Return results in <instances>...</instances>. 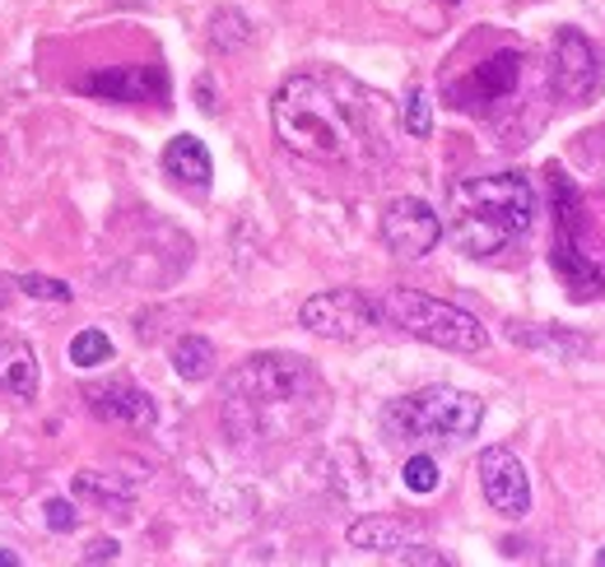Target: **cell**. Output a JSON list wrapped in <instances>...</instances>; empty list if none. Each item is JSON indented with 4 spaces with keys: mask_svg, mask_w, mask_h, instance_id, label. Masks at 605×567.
<instances>
[{
    "mask_svg": "<svg viewBox=\"0 0 605 567\" xmlns=\"http://www.w3.org/2000/svg\"><path fill=\"white\" fill-rule=\"evenodd\" d=\"M400 544H410V531L392 516H364L350 526V549L358 554H377V558H392Z\"/></svg>",
    "mask_w": 605,
    "mask_h": 567,
    "instance_id": "2e32d148",
    "label": "cell"
},
{
    "mask_svg": "<svg viewBox=\"0 0 605 567\" xmlns=\"http://www.w3.org/2000/svg\"><path fill=\"white\" fill-rule=\"evenodd\" d=\"M84 94H103L112 103H159L168 94V80L159 65H117V71H103V75H88Z\"/></svg>",
    "mask_w": 605,
    "mask_h": 567,
    "instance_id": "4fadbf2b",
    "label": "cell"
},
{
    "mask_svg": "<svg viewBox=\"0 0 605 567\" xmlns=\"http://www.w3.org/2000/svg\"><path fill=\"white\" fill-rule=\"evenodd\" d=\"M75 493H84V497H98V503H103V507H112V512H126V507H131V489L107 484V474H94V470L75 474Z\"/></svg>",
    "mask_w": 605,
    "mask_h": 567,
    "instance_id": "d6986e66",
    "label": "cell"
},
{
    "mask_svg": "<svg viewBox=\"0 0 605 567\" xmlns=\"http://www.w3.org/2000/svg\"><path fill=\"white\" fill-rule=\"evenodd\" d=\"M383 316L406 335L424 339L434 349H447V354H480L489 345V330L470 312L442 303V298H429V293H415V288H387Z\"/></svg>",
    "mask_w": 605,
    "mask_h": 567,
    "instance_id": "5b68a950",
    "label": "cell"
},
{
    "mask_svg": "<svg viewBox=\"0 0 605 567\" xmlns=\"http://www.w3.org/2000/svg\"><path fill=\"white\" fill-rule=\"evenodd\" d=\"M19 288H24L29 298H38V303H71V298H75L71 284H61V280H42V275H24V280H19Z\"/></svg>",
    "mask_w": 605,
    "mask_h": 567,
    "instance_id": "cb8c5ba5",
    "label": "cell"
},
{
    "mask_svg": "<svg viewBox=\"0 0 605 567\" xmlns=\"http://www.w3.org/2000/svg\"><path fill=\"white\" fill-rule=\"evenodd\" d=\"M42 512H48V516H42V521H48V531H75L80 526V512L71 507V503H65V497H48V503H42Z\"/></svg>",
    "mask_w": 605,
    "mask_h": 567,
    "instance_id": "d4e9b609",
    "label": "cell"
},
{
    "mask_svg": "<svg viewBox=\"0 0 605 567\" xmlns=\"http://www.w3.org/2000/svg\"><path fill=\"white\" fill-rule=\"evenodd\" d=\"M173 368L182 381H206L215 372V345L206 335H187L173 345Z\"/></svg>",
    "mask_w": 605,
    "mask_h": 567,
    "instance_id": "e0dca14e",
    "label": "cell"
},
{
    "mask_svg": "<svg viewBox=\"0 0 605 567\" xmlns=\"http://www.w3.org/2000/svg\"><path fill=\"white\" fill-rule=\"evenodd\" d=\"M535 223V191L522 172L461 177L447 191V229L466 256L489 261L522 242Z\"/></svg>",
    "mask_w": 605,
    "mask_h": 567,
    "instance_id": "7a4b0ae2",
    "label": "cell"
},
{
    "mask_svg": "<svg viewBox=\"0 0 605 567\" xmlns=\"http://www.w3.org/2000/svg\"><path fill=\"white\" fill-rule=\"evenodd\" d=\"M0 567H19V554H10V549H0Z\"/></svg>",
    "mask_w": 605,
    "mask_h": 567,
    "instance_id": "83f0119b",
    "label": "cell"
},
{
    "mask_svg": "<svg viewBox=\"0 0 605 567\" xmlns=\"http://www.w3.org/2000/svg\"><path fill=\"white\" fill-rule=\"evenodd\" d=\"M480 489H484V503L508 521H522L531 512V480L508 447L480 451Z\"/></svg>",
    "mask_w": 605,
    "mask_h": 567,
    "instance_id": "30bf717a",
    "label": "cell"
},
{
    "mask_svg": "<svg viewBox=\"0 0 605 567\" xmlns=\"http://www.w3.org/2000/svg\"><path fill=\"white\" fill-rule=\"evenodd\" d=\"M400 480H406L410 493H434L442 484V474H438V461L434 456H410L406 470H400Z\"/></svg>",
    "mask_w": 605,
    "mask_h": 567,
    "instance_id": "603a6c76",
    "label": "cell"
},
{
    "mask_svg": "<svg viewBox=\"0 0 605 567\" xmlns=\"http://www.w3.org/2000/svg\"><path fill=\"white\" fill-rule=\"evenodd\" d=\"M447 6H457V0H447Z\"/></svg>",
    "mask_w": 605,
    "mask_h": 567,
    "instance_id": "f546056e",
    "label": "cell"
},
{
    "mask_svg": "<svg viewBox=\"0 0 605 567\" xmlns=\"http://www.w3.org/2000/svg\"><path fill=\"white\" fill-rule=\"evenodd\" d=\"M596 563H601V567H605V549H601V554H596Z\"/></svg>",
    "mask_w": 605,
    "mask_h": 567,
    "instance_id": "f1b7e54d",
    "label": "cell"
},
{
    "mask_svg": "<svg viewBox=\"0 0 605 567\" xmlns=\"http://www.w3.org/2000/svg\"><path fill=\"white\" fill-rule=\"evenodd\" d=\"M512 335V345H526V349H545V354H554V358H582L592 345L582 335H550V330H522V326H512L508 330Z\"/></svg>",
    "mask_w": 605,
    "mask_h": 567,
    "instance_id": "ac0fdd59",
    "label": "cell"
},
{
    "mask_svg": "<svg viewBox=\"0 0 605 567\" xmlns=\"http://www.w3.org/2000/svg\"><path fill=\"white\" fill-rule=\"evenodd\" d=\"M299 322L322 339H364L377 330V307L358 288H326L299 307Z\"/></svg>",
    "mask_w": 605,
    "mask_h": 567,
    "instance_id": "52a82bcc",
    "label": "cell"
},
{
    "mask_svg": "<svg viewBox=\"0 0 605 567\" xmlns=\"http://www.w3.org/2000/svg\"><path fill=\"white\" fill-rule=\"evenodd\" d=\"M112 558H117V539H94L84 549V563H112Z\"/></svg>",
    "mask_w": 605,
    "mask_h": 567,
    "instance_id": "4316f807",
    "label": "cell"
},
{
    "mask_svg": "<svg viewBox=\"0 0 605 567\" xmlns=\"http://www.w3.org/2000/svg\"><path fill=\"white\" fill-rule=\"evenodd\" d=\"M312 396H317V372L299 354H261L229 381V405H242L252 414V428L271 410H289Z\"/></svg>",
    "mask_w": 605,
    "mask_h": 567,
    "instance_id": "8992f818",
    "label": "cell"
},
{
    "mask_svg": "<svg viewBox=\"0 0 605 567\" xmlns=\"http://www.w3.org/2000/svg\"><path fill=\"white\" fill-rule=\"evenodd\" d=\"M550 191H554V246H550V265L554 275L569 284L577 303L596 298L605 288V242L592 233L582 200L573 191V181L564 172H550Z\"/></svg>",
    "mask_w": 605,
    "mask_h": 567,
    "instance_id": "277c9868",
    "label": "cell"
},
{
    "mask_svg": "<svg viewBox=\"0 0 605 567\" xmlns=\"http://www.w3.org/2000/svg\"><path fill=\"white\" fill-rule=\"evenodd\" d=\"M484 423V400L457 387H424L383 410V433L392 442H466Z\"/></svg>",
    "mask_w": 605,
    "mask_h": 567,
    "instance_id": "3957f363",
    "label": "cell"
},
{
    "mask_svg": "<svg viewBox=\"0 0 605 567\" xmlns=\"http://www.w3.org/2000/svg\"><path fill=\"white\" fill-rule=\"evenodd\" d=\"M550 75H554V88L569 103H587L596 88H601V52L577 29H559L554 33V65H550Z\"/></svg>",
    "mask_w": 605,
    "mask_h": 567,
    "instance_id": "8fae6325",
    "label": "cell"
},
{
    "mask_svg": "<svg viewBox=\"0 0 605 567\" xmlns=\"http://www.w3.org/2000/svg\"><path fill=\"white\" fill-rule=\"evenodd\" d=\"M400 122H406V130L415 135V140H429V130H434V103L424 88H410V98L406 107H400Z\"/></svg>",
    "mask_w": 605,
    "mask_h": 567,
    "instance_id": "44dd1931",
    "label": "cell"
},
{
    "mask_svg": "<svg viewBox=\"0 0 605 567\" xmlns=\"http://www.w3.org/2000/svg\"><path fill=\"white\" fill-rule=\"evenodd\" d=\"M71 363L75 368H103V363H112V339L103 330H80L71 339Z\"/></svg>",
    "mask_w": 605,
    "mask_h": 567,
    "instance_id": "ffe728a7",
    "label": "cell"
},
{
    "mask_svg": "<svg viewBox=\"0 0 605 567\" xmlns=\"http://www.w3.org/2000/svg\"><path fill=\"white\" fill-rule=\"evenodd\" d=\"M522 75H526V56L508 48L499 56H489L484 65H476V71L466 75V84L452 88V98L466 112H494L499 103H508L512 94H518Z\"/></svg>",
    "mask_w": 605,
    "mask_h": 567,
    "instance_id": "9c48e42d",
    "label": "cell"
},
{
    "mask_svg": "<svg viewBox=\"0 0 605 567\" xmlns=\"http://www.w3.org/2000/svg\"><path fill=\"white\" fill-rule=\"evenodd\" d=\"M271 122L275 140L307 164L368 168L387 154L383 98L335 71L284 80L271 103Z\"/></svg>",
    "mask_w": 605,
    "mask_h": 567,
    "instance_id": "6da1fadb",
    "label": "cell"
},
{
    "mask_svg": "<svg viewBox=\"0 0 605 567\" xmlns=\"http://www.w3.org/2000/svg\"><path fill=\"white\" fill-rule=\"evenodd\" d=\"M392 558H396V563H434V567H447V563H452L447 554L429 549V544H400V549H396Z\"/></svg>",
    "mask_w": 605,
    "mask_h": 567,
    "instance_id": "484cf974",
    "label": "cell"
},
{
    "mask_svg": "<svg viewBox=\"0 0 605 567\" xmlns=\"http://www.w3.org/2000/svg\"><path fill=\"white\" fill-rule=\"evenodd\" d=\"M210 42H215L219 52L242 48V42H248V19H242L238 10H219L215 14V29H210Z\"/></svg>",
    "mask_w": 605,
    "mask_h": 567,
    "instance_id": "7402d4cb",
    "label": "cell"
},
{
    "mask_svg": "<svg viewBox=\"0 0 605 567\" xmlns=\"http://www.w3.org/2000/svg\"><path fill=\"white\" fill-rule=\"evenodd\" d=\"M442 238V219L434 206H424V200L415 196H400L387 206L383 214V242L392 246L396 256H406V261H419V256H429L434 246Z\"/></svg>",
    "mask_w": 605,
    "mask_h": 567,
    "instance_id": "ba28073f",
    "label": "cell"
},
{
    "mask_svg": "<svg viewBox=\"0 0 605 567\" xmlns=\"http://www.w3.org/2000/svg\"><path fill=\"white\" fill-rule=\"evenodd\" d=\"M164 172L173 181H182V187H191V191H206L215 168H210V154L196 135H173L168 149H164Z\"/></svg>",
    "mask_w": 605,
    "mask_h": 567,
    "instance_id": "5bb4252c",
    "label": "cell"
},
{
    "mask_svg": "<svg viewBox=\"0 0 605 567\" xmlns=\"http://www.w3.org/2000/svg\"><path fill=\"white\" fill-rule=\"evenodd\" d=\"M84 400L107 423H126V428H140V433L159 423L149 391H140L136 381H98V387H84Z\"/></svg>",
    "mask_w": 605,
    "mask_h": 567,
    "instance_id": "7c38bea8",
    "label": "cell"
},
{
    "mask_svg": "<svg viewBox=\"0 0 605 567\" xmlns=\"http://www.w3.org/2000/svg\"><path fill=\"white\" fill-rule=\"evenodd\" d=\"M0 391L14 400L38 396V358L24 339H6V345H0Z\"/></svg>",
    "mask_w": 605,
    "mask_h": 567,
    "instance_id": "9a60e30c",
    "label": "cell"
}]
</instances>
